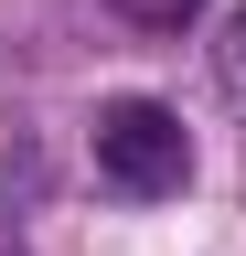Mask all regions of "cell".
Wrapping results in <instances>:
<instances>
[{"label": "cell", "instance_id": "1", "mask_svg": "<svg viewBox=\"0 0 246 256\" xmlns=\"http://www.w3.org/2000/svg\"><path fill=\"white\" fill-rule=\"evenodd\" d=\"M97 182L118 203H171L182 182H193V139H182V118L161 96H118L97 107Z\"/></svg>", "mask_w": 246, "mask_h": 256}, {"label": "cell", "instance_id": "2", "mask_svg": "<svg viewBox=\"0 0 246 256\" xmlns=\"http://www.w3.org/2000/svg\"><path fill=\"white\" fill-rule=\"evenodd\" d=\"M214 75H225V96H235V107H246V11L225 22V43H214Z\"/></svg>", "mask_w": 246, "mask_h": 256}, {"label": "cell", "instance_id": "3", "mask_svg": "<svg viewBox=\"0 0 246 256\" xmlns=\"http://www.w3.org/2000/svg\"><path fill=\"white\" fill-rule=\"evenodd\" d=\"M118 11H129L139 32H182V22H193V11H203V0H118Z\"/></svg>", "mask_w": 246, "mask_h": 256}, {"label": "cell", "instance_id": "4", "mask_svg": "<svg viewBox=\"0 0 246 256\" xmlns=\"http://www.w3.org/2000/svg\"><path fill=\"white\" fill-rule=\"evenodd\" d=\"M0 256H22V235H11V224H0Z\"/></svg>", "mask_w": 246, "mask_h": 256}]
</instances>
